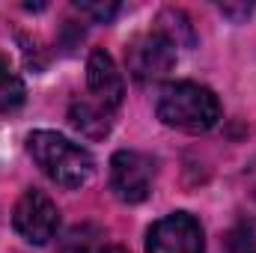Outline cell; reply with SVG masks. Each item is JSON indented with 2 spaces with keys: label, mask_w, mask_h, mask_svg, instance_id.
Segmentation results:
<instances>
[{
  "label": "cell",
  "mask_w": 256,
  "mask_h": 253,
  "mask_svg": "<svg viewBox=\"0 0 256 253\" xmlns=\"http://www.w3.org/2000/svg\"><path fill=\"white\" fill-rule=\"evenodd\" d=\"M27 152L39 164V170L63 188L86 185L96 170L92 155L80 143H72L68 137L57 131H33L27 137Z\"/></svg>",
  "instance_id": "6da1fadb"
},
{
  "label": "cell",
  "mask_w": 256,
  "mask_h": 253,
  "mask_svg": "<svg viewBox=\"0 0 256 253\" xmlns=\"http://www.w3.org/2000/svg\"><path fill=\"white\" fill-rule=\"evenodd\" d=\"M158 120L188 134H202L218 126L220 102L208 86H200L191 80L167 84L158 96Z\"/></svg>",
  "instance_id": "7a4b0ae2"
},
{
  "label": "cell",
  "mask_w": 256,
  "mask_h": 253,
  "mask_svg": "<svg viewBox=\"0 0 256 253\" xmlns=\"http://www.w3.org/2000/svg\"><path fill=\"white\" fill-rule=\"evenodd\" d=\"M126 63L131 78L140 84L161 80L176 63V39L167 36L164 30L143 33L126 48Z\"/></svg>",
  "instance_id": "3957f363"
},
{
  "label": "cell",
  "mask_w": 256,
  "mask_h": 253,
  "mask_svg": "<svg viewBox=\"0 0 256 253\" xmlns=\"http://www.w3.org/2000/svg\"><path fill=\"white\" fill-rule=\"evenodd\" d=\"M15 232L30 244H48L60 230V208L45 190H24L12 212Z\"/></svg>",
  "instance_id": "277c9868"
},
{
  "label": "cell",
  "mask_w": 256,
  "mask_h": 253,
  "mask_svg": "<svg viewBox=\"0 0 256 253\" xmlns=\"http://www.w3.org/2000/svg\"><path fill=\"white\" fill-rule=\"evenodd\" d=\"M146 253H206L200 220L188 212H173L146 232Z\"/></svg>",
  "instance_id": "5b68a950"
},
{
  "label": "cell",
  "mask_w": 256,
  "mask_h": 253,
  "mask_svg": "<svg viewBox=\"0 0 256 253\" xmlns=\"http://www.w3.org/2000/svg\"><path fill=\"white\" fill-rule=\"evenodd\" d=\"M155 161L143 152L120 149L110 158V190L122 202H143L152 190Z\"/></svg>",
  "instance_id": "8992f818"
},
{
  "label": "cell",
  "mask_w": 256,
  "mask_h": 253,
  "mask_svg": "<svg viewBox=\"0 0 256 253\" xmlns=\"http://www.w3.org/2000/svg\"><path fill=\"white\" fill-rule=\"evenodd\" d=\"M86 86L92 92V102H98L102 108H108L110 114L122 104L126 96V80L120 74V68L114 63V57L104 48H96L86 60Z\"/></svg>",
  "instance_id": "52a82bcc"
},
{
  "label": "cell",
  "mask_w": 256,
  "mask_h": 253,
  "mask_svg": "<svg viewBox=\"0 0 256 253\" xmlns=\"http://www.w3.org/2000/svg\"><path fill=\"white\" fill-rule=\"evenodd\" d=\"M68 120H72V126L78 128L80 134H86V137H92V140L104 137V134L110 131V126H114V114H110L108 108H102L98 102H90V98L72 102Z\"/></svg>",
  "instance_id": "ba28073f"
},
{
  "label": "cell",
  "mask_w": 256,
  "mask_h": 253,
  "mask_svg": "<svg viewBox=\"0 0 256 253\" xmlns=\"http://www.w3.org/2000/svg\"><path fill=\"white\" fill-rule=\"evenodd\" d=\"M24 98H27L24 80H21L18 72L9 66L6 54H0V114H15V110H21Z\"/></svg>",
  "instance_id": "9c48e42d"
},
{
  "label": "cell",
  "mask_w": 256,
  "mask_h": 253,
  "mask_svg": "<svg viewBox=\"0 0 256 253\" xmlns=\"http://www.w3.org/2000/svg\"><path fill=\"white\" fill-rule=\"evenodd\" d=\"M230 253H256V224H242L226 236Z\"/></svg>",
  "instance_id": "30bf717a"
},
{
  "label": "cell",
  "mask_w": 256,
  "mask_h": 253,
  "mask_svg": "<svg viewBox=\"0 0 256 253\" xmlns=\"http://www.w3.org/2000/svg\"><path fill=\"white\" fill-rule=\"evenodd\" d=\"M74 6H78L84 15L96 18V21H110V18L120 12V3H114V0H108V3H86V0H78Z\"/></svg>",
  "instance_id": "8fae6325"
},
{
  "label": "cell",
  "mask_w": 256,
  "mask_h": 253,
  "mask_svg": "<svg viewBox=\"0 0 256 253\" xmlns=\"http://www.w3.org/2000/svg\"><path fill=\"white\" fill-rule=\"evenodd\" d=\"M250 3H244V6H230V3H220V12L224 15H232V18H244V15H250Z\"/></svg>",
  "instance_id": "7c38bea8"
},
{
  "label": "cell",
  "mask_w": 256,
  "mask_h": 253,
  "mask_svg": "<svg viewBox=\"0 0 256 253\" xmlns=\"http://www.w3.org/2000/svg\"><path fill=\"white\" fill-rule=\"evenodd\" d=\"M96 253H128L126 248H104V250H96Z\"/></svg>",
  "instance_id": "4fadbf2b"
}]
</instances>
